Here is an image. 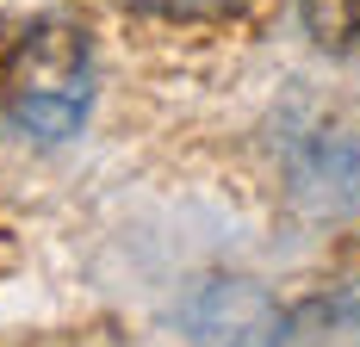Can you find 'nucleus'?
<instances>
[{
	"label": "nucleus",
	"instance_id": "nucleus-4",
	"mask_svg": "<svg viewBox=\"0 0 360 347\" xmlns=\"http://www.w3.org/2000/svg\"><path fill=\"white\" fill-rule=\"evenodd\" d=\"M124 6H149V13H230L243 0H124Z\"/></svg>",
	"mask_w": 360,
	"mask_h": 347
},
{
	"label": "nucleus",
	"instance_id": "nucleus-1",
	"mask_svg": "<svg viewBox=\"0 0 360 347\" xmlns=\"http://www.w3.org/2000/svg\"><path fill=\"white\" fill-rule=\"evenodd\" d=\"M94 105V44L69 19H37L0 69V112L19 137L63 143Z\"/></svg>",
	"mask_w": 360,
	"mask_h": 347
},
{
	"label": "nucleus",
	"instance_id": "nucleus-3",
	"mask_svg": "<svg viewBox=\"0 0 360 347\" xmlns=\"http://www.w3.org/2000/svg\"><path fill=\"white\" fill-rule=\"evenodd\" d=\"M304 25L323 50H360V0H304Z\"/></svg>",
	"mask_w": 360,
	"mask_h": 347
},
{
	"label": "nucleus",
	"instance_id": "nucleus-2",
	"mask_svg": "<svg viewBox=\"0 0 360 347\" xmlns=\"http://www.w3.org/2000/svg\"><path fill=\"white\" fill-rule=\"evenodd\" d=\"M292 186H298V199H304V205H317V211H348V205H360V149H354V143L317 137V143H311V155H298Z\"/></svg>",
	"mask_w": 360,
	"mask_h": 347
}]
</instances>
